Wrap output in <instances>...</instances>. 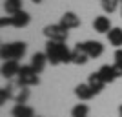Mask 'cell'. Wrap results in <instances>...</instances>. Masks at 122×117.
I'll return each instance as SVG.
<instances>
[{
  "mask_svg": "<svg viewBox=\"0 0 122 117\" xmlns=\"http://www.w3.org/2000/svg\"><path fill=\"white\" fill-rule=\"evenodd\" d=\"M20 64H18V61H4V64H2V77H5V79H13V77L18 75V71H20Z\"/></svg>",
  "mask_w": 122,
  "mask_h": 117,
  "instance_id": "6",
  "label": "cell"
},
{
  "mask_svg": "<svg viewBox=\"0 0 122 117\" xmlns=\"http://www.w3.org/2000/svg\"><path fill=\"white\" fill-rule=\"evenodd\" d=\"M0 24H2V28H5V26H11V15H9V17H4V18L0 20Z\"/></svg>",
  "mask_w": 122,
  "mask_h": 117,
  "instance_id": "23",
  "label": "cell"
},
{
  "mask_svg": "<svg viewBox=\"0 0 122 117\" xmlns=\"http://www.w3.org/2000/svg\"><path fill=\"white\" fill-rule=\"evenodd\" d=\"M11 115L13 117H35V112L27 104H15L13 110H11Z\"/></svg>",
  "mask_w": 122,
  "mask_h": 117,
  "instance_id": "14",
  "label": "cell"
},
{
  "mask_svg": "<svg viewBox=\"0 0 122 117\" xmlns=\"http://www.w3.org/2000/svg\"><path fill=\"white\" fill-rule=\"evenodd\" d=\"M93 29L97 31V33H106L107 35L109 29H111V22H109V18L106 15H100L93 20Z\"/></svg>",
  "mask_w": 122,
  "mask_h": 117,
  "instance_id": "12",
  "label": "cell"
},
{
  "mask_svg": "<svg viewBox=\"0 0 122 117\" xmlns=\"http://www.w3.org/2000/svg\"><path fill=\"white\" fill-rule=\"evenodd\" d=\"M115 64H113V66H115V71H117V75L118 77H122V50L120 48H117V51H115Z\"/></svg>",
  "mask_w": 122,
  "mask_h": 117,
  "instance_id": "21",
  "label": "cell"
},
{
  "mask_svg": "<svg viewBox=\"0 0 122 117\" xmlns=\"http://www.w3.org/2000/svg\"><path fill=\"white\" fill-rule=\"evenodd\" d=\"M71 51L64 42H55L47 40L46 42V55L51 66H58V64H69L71 62Z\"/></svg>",
  "mask_w": 122,
  "mask_h": 117,
  "instance_id": "1",
  "label": "cell"
},
{
  "mask_svg": "<svg viewBox=\"0 0 122 117\" xmlns=\"http://www.w3.org/2000/svg\"><path fill=\"white\" fill-rule=\"evenodd\" d=\"M29 22H31V17H29V13H25L24 9L15 13V15H11V26H13V28L22 29V28H25Z\"/></svg>",
  "mask_w": 122,
  "mask_h": 117,
  "instance_id": "9",
  "label": "cell"
},
{
  "mask_svg": "<svg viewBox=\"0 0 122 117\" xmlns=\"http://www.w3.org/2000/svg\"><path fill=\"white\" fill-rule=\"evenodd\" d=\"M107 40H109L111 46L120 48L122 46V29H120V28H111L109 33H107Z\"/></svg>",
  "mask_w": 122,
  "mask_h": 117,
  "instance_id": "16",
  "label": "cell"
},
{
  "mask_svg": "<svg viewBox=\"0 0 122 117\" xmlns=\"http://www.w3.org/2000/svg\"><path fill=\"white\" fill-rule=\"evenodd\" d=\"M80 44L86 50V53L89 55V59H98L104 53V44L98 40H86V42H80Z\"/></svg>",
  "mask_w": 122,
  "mask_h": 117,
  "instance_id": "5",
  "label": "cell"
},
{
  "mask_svg": "<svg viewBox=\"0 0 122 117\" xmlns=\"http://www.w3.org/2000/svg\"><path fill=\"white\" fill-rule=\"evenodd\" d=\"M44 35L47 40H55V42H66L67 39V29L58 22V24H49L44 28Z\"/></svg>",
  "mask_w": 122,
  "mask_h": 117,
  "instance_id": "4",
  "label": "cell"
},
{
  "mask_svg": "<svg viewBox=\"0 0 122 117\" xmlns=\"http://www.w3.org/2000/svg\"><path fill=\"white\" fill-rule=\"evenodd\" d=\"M118 113H120V117H122V106H120V108H118Z\"/></svg>",
  "mask_w": 122,
  "mask_h": 117,
  "instance_id": "25",
  "label": "cell"
},
{
  "mask_svg": "<svg viewBox=\"0 0 122 117\" xmlns=\"http://www.w3.org/2000/svg\"><path fill=\"white\" fill-rule=\"evenodd\" d=\"M16 82H18V86H36L40 79H38V73L35 71V68L27 64V66L20 68L18 75H16Z\"/></svg>",
  "mask_w": 122,
  "mask_h": 117,
  "instance_id": "3",
  "label": "cell"
},
{
  "mask_svg": "<svg viewBox=\"0 0 122 117\" xmlns=\"http://www.w3.org/2000/svg\"><path fill=\"white\" fill-rule=\"evenodd\" d=\"M4 9H5L7 15H15L18 11H22V0H5Z\"/></svg>",
  "mask_w": 122,
  "mask_h": 117,
  "instance_id": "17",
  "label": "cell"
},
{
  "mask_svg": "<svg viewBox=\"0 0 122 117\" xmlns=\"http://www.w3.org/2000/svg\"><path fill=\"white\" fill-rule=\"evenodd\" d=\"M87 84L93 88L95 93H100L102 90H104V86H106V81L102 79V75L97 71V73H91V75L87 77Z\"/></svg>",
  "mask_w": 122,
  "mask_h": 117,
  "instance_id": "13",
  "label": "cell"
},
{
  "mask_svg": "<svg viewBox=\"0 0 122 117\" xmlns=\"http://www.w3.org/2000/svg\"><path fill=\"white\" fill-rule=\"evenodd\" d=\"M87 113H89V106L87 104H76L75 108L71 110V117H87Z\"/></svg>",
  "mask_w": 122,
  "mask_h": 117,
  "instance_id": "18",
  "label": "cell"
},
{
  "mask_svg": "<svg viewBox=\"0 0 122 117\" xmlns=\"http://www.w3.org/2000/svg\"><path fill=\"white\" fill-rule=\"evenodd\" d=\"M60 24L66 28V29H75V28H78L80 26V18L73 13V11H67V13H64L60 18Z\"/></svg>",
  "mask_w": 122,
  "mask_h": 117,
  "instance_id": "11",
  "label": "cell"
},
{
  "mask_svg": "<svg viewBox=\"0 0 122 117\" xmlns=\"http://www.w3.org/2000/svg\"><path fill=\"white\" fill-rule=\"evenodd\" d=\"M27 44L25 42H9V44H2L0 48V57L4 61H18L25 55Z\"/></svg>",
  "mask_w": 122,
  "mask_h": 117,
  "instance_id": "2",
  "label": "cell"
},
{
  "mask_svg": "<svg viewBox=\"0 0 122 117\" xmlns=\"http://www.w3.org/2000/svg\"><path fill=\"white\" fill-rule=\"evenodd\" d=\"M75 95L80 99V101H89L93 99V95H97V93L93 92V88L87 84V82H80L78 86L75 88Z\"/></svg>",
  "mask_w": 122,
  "mask_h": 117,
  "instance_id": "10",
  "label": "cell"
},
{
  "mask_svg": "<svg viewBox=\"0 0 122 117\" xmlns=\"http://www.w3.org/2000/svg\"><path fill=\"white\" fill-rule=\"evenodd\" d=\"M11 97H13V86L7 84V86H4L0 90V104H5L7 99H11Z\"/></svg>",
  "mask_w": 122,
  "mask_h": 117,
  "instance_id": "20",
  "label": "cell"
},
{
  "mask_svg": "<svg viewBox=\"0 0 122 117\" xmlns=\"http://www.w3.org/2000/svg\"><path fill=\"white\" fill-rule=\"evenodd\" d=\"M102 2V9L106 11V13H113V11L117 9L118 2H122V0H100Z\"/></svg>",
  "mask_w": 122,
  "mask_h": 117,
  "instance_id": "22",
  "label": "cell"
},
{
  "mask_svg": "<svg viewBox=\"0 0 122 117\" xmlns=\"http://www.w3.org/2000/svg\"><path fill=\"white\" fill-rule=\"evenodd\" d=\"M29 99V86H20V93L15 97V102L16 104H25Z\"/></svg>",
  "mask_w": 122,
  "mask_h": 117,
  "instance_id": "19",
  "label": "cell"
},
{
  "mask_svg": "<svg viewBox=\"0 0 122 117\" xmlns=\"http://www.w3.org/2000/svg\"><path fill=\"white\" fill-rule=\"evenodd\" d=\"M98 73H100L102 79L106 81V84H107V82H113L115 79H118V75H117V71H115V66H113V64H104V66L98 70Z\"/></svg>",
  "mask_w": 122,
  "mask_h": 117,
  "instance_id": "15",
  "label": "cell"
},
{
  "mask_svg": "<svg viewBox=\"0 0 122 117\" xmlns=\"http://www.w3.org/2000/svg\"><path fill=\"white\" fill-rule=\"evenodd\" d=\"M89 61V55L86 53V50L82 48V44L78 42L75 48H73V51H71V62L73 64H86V62Z\"/></svg>",
  "mask_w": 122,
  "mask_h": 117,
  "instance_id": "7",
  "label": "cell"
},
{
  "mask_svg": "<svg viewBox=\"0 0 122 117\" xmlns=\"http://www.w3.org/2000/svg\"><path fill=\"white\" fill-rule=\"evenodd\" d=\"M31 2H35V4H40L42 0H31Z\"/></svg>",
  "mask_w": 122,
  "mask_h": 117,
  "instance_id": "24",
  "label": "cell"
},
{
  "mask_svg": "<svg viewBox=\"0 0 122 117\" xmlns=\"http://www.w3.org/2000/svg\"><path fill=\"white\" fill-rule=\"evenodd\" d=\"M47 62H49V61H47L46 51H44V53H42V51H36V53H33V57H31V66L35 68L36 73H42Z\"/></svg>",
  "mask_w": 122,
  "mask_h": 117,
  "instance_id": "8",
  "label": "cell"
}]
</instances>
